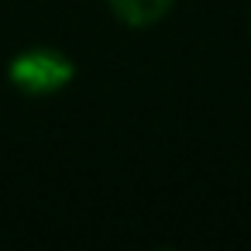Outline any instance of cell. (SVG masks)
I'll list each match as a JSON object with an SVG mask.
<instances>
[{
  "instance_id": "obj_1",
  "label": "cell",
  "mask_w": 251,
  "mask_h": 251,
  "mask_svg": "<svg viewBox=\"0 0 251 251\" xmlns=\"http://www.w3.org/2000/svg\"><path fill=\"white\" fill-rule=\"evenodd\" d=\"M73 79H76V62L62 49H52V45H31L7 62V83L21 97L45 100L69 90Z\"/></svg>"
},
{
  "instance_id": "obj_3",
  "label": "cell",
  "mask_w": 251,
  "mask_h": 251,
  "mask_svg": "<svg viewBox=\"0 0 251 251\" xmlns=\"http://www.w3.org/2000/svg\"><path fill=\"white\" fill-rule=\"evenodd\" d=\"M248 42H251V11H248Z\"/></svg>"
},
{
  "instance_id": "obj_2",
  "label": "cell",
  "mask_w": 251,
  "mask_h": 251,
  "mask_svg": "<svg viewBox=\"0 0 251 251\" xmlns=\"http://www.w3.org/2000/svg\"><path fill=\"white\" fill-rule=\"evenodd\" d=\"M110 18L131 31H148L155 25H162L179 0H103Z\"/></svg>"
}]
</instances>
